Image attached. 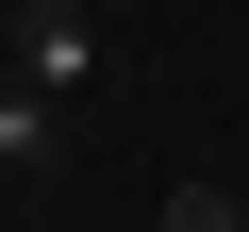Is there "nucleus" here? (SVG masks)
Here are the masks:
<instances>
[{
    "label": "nucleus",
    "instance_id": "nucleus-1",
    "mask_svg": "<svg viewBox=\"0 0 249 232\" xmlns=\"http://www.w3.org/2000/svg\"><path fill=\"white\" fill-rule=\"evenodd\" d=\"M0 50H17L34 99H83V83H100V17H83V0H17V33H0Z\"/></svg>",
    "mask_w": 249,
    "mask_h": 232
},
{
    "label": "nucleus",
    "instance_id": "nucleus-2",
    "mask_svg": "<svg viewBox=\"0 0 249 232\" xmlns=\"http://www.w3.org/2000/svg\"><path fill=\"white\" fill-rule=\"evenodd\" d=\"M50 116H67V99H34L17 50H0V166H50Z\"/></svg>",
    "mask_w": 249,
    "mask_h": 232
},
{
    "label": "nucleus",
    "instance_id": "nucleus-3",
    "mask_svg": "<svg viewBox=\"0 0 249 232\" xmlns=\"http://www.w3.org/2000/svg\"><path fill=\"white\" fill-rule=\"evenodd\" d=\"M150 232H232V199H216V182H183V199H166Z\"/></svg>",
    "mask_w": 249,
    "mask_h": 232
}]
</instances>
